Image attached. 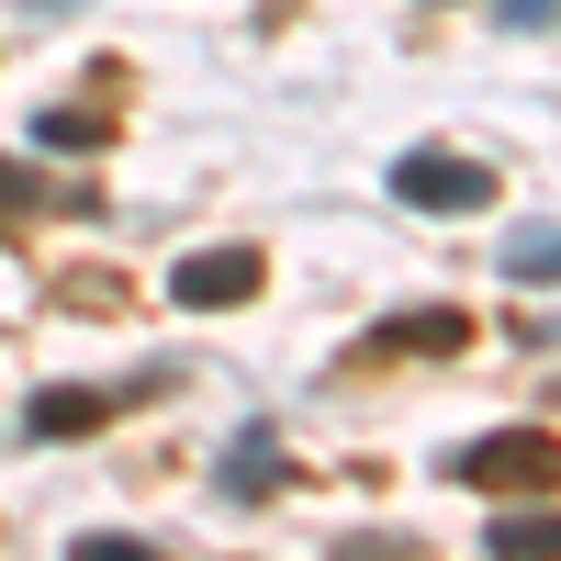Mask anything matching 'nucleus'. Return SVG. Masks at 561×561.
Here are the masks:
<instances>
[{
  "instance_id": "7ed1b4c3",
  "label": "nucleus",
  "mask_w": 561,
  "mask_h": 561,
  "mask_svg": "<svg viewBox=\"0 0 561 561\" xmlns=\"http://www.w3.org/2000/svg\"><path fill=\"white\" fill-rule=\"evenodd\" d=\"M248 293H259V248H192L169 270V304H192V314H225Z\"/></svg>"
},
{
  "instance_id": "20e7f679",
  "label": "nucleus",
  "mask_w": 561,
  "mask_h": 561,
  "mask_svg": "<svg viewBox=\"0 0 561 561\" xmlns=\"http://www.w3.org/2000/svg\"><path fill=\"white\" fill-rule=\"evenodd\" d=\"M135 393H158V382H124V393H34L23 427H34V438H90V427H102V415H124Z\"/></svg>"
},
{
  "instance_id": "1a4fd4ad",
  "label": "nucleus",
  "mask_w": 561,
  "mask_h": 561,
  "mask_svg": "<svg viewBox=\"0 0 561 561\" xmlns=\"http://www.w3.org/2000/svg\"><path fill=\"white\" fill-rule=\"evenodd\" d=\"M382 348H460V314H393Z\"/></svg>"
},
{
  "instance_id": "6e6552de",
  "label": "nucleus",
  "mask_w": 561,
  "mask_h": 561,
  "mask_svg": "<svg viewBox=\"0 0 561 561\" xmlns=\"http://www.w3.org/2000/svg\"><path fill=\"white\" fill-rule=\"evenodd\" d=\"M34 147H45V158H90V147H102V124L68 113V102H45V113H34Z\"/></svg>"
},
{
  "instance_id": "9b49d317",
  "label": "nucleus",
  "mask_w": 561,
  "mask_h": 561,
  "mask_svg": "<svg viewBox=\"0 0 561 561\" xmlns=\"http://www.w3.org/2000/svg\"><path fill=\"white\" fill-rule=\"evenodd\" d=\"M505 34H561V0H494Z\"/></svg>"
},
{
  "instance_id": "f03ea898",
  "label": "nucleus",
  "mask_w": 561,
  "mask_h": 561,
  "mask_svg": "<svg viewBox=\"0 0 561 561\" xmlns=\"http://www.w3.org/2000/svg\"><path fill=\"white\" fill-rule=\"evenodd\" d=\"M449 472H460V483H483V494H539V483L561 472V449H550L539 427H505V438H472Z\"/></svg>"
},
{
  "instance_id": "39448f33",
  "label": "nucleus",
  "mask_w": 561,
  "mask_h": 561,
  "mask_svg": "<svg viewBox=\"0 0 561 561\" xmlns=\"http://www.w3.org/2000/svg\"><path fill=\"white\" fill-rule=\"evenodd\" d=\"M494 561H561V505H505V517L483 528Z\"/></svg>"
},
{
  "instance_id": "9d476101",
  "label": "nucleus",
  "mask_w": 561,
  "mask_h": 561,
  "mask_svg": "<svg viewBox=\"0 0 561 561\" xmlns=\"http://www.w3.org/2000/svg\"><path fill=\"white\" fill-rule=\"evenodd\" d=\"M68 561H158V550L124 539V528H90V539H68Z\"/></svg>"
},
{
  "instance_id": "423d86ee",
  "label": "nucleus",
  "mask_w": 561,
  "mask_h": 561,
  "mask_svg": "<svg viewBox=\"0 0 561 561\" xmlns=\"http://www.w3.org/2000/svg\"><path fill=\"white\" fill-rule=\"evenodd\" d=\"M225 494H280V438L248 427L237 449H225Z\"/></svg>"
},
{
  "instance_id": "f257e3e1",
  "label": "nucleus",
  "mask_w": 561,
  "mask_h": 561,
  "mask_svg": "<svg viewBox=\"0 0 561 561\" xmlns=\"http://www.w3.org/2000/svg\"><path fill=\"white\" fill-rule=\"evenodd\" d=\"M393 203H415V214H483L494 203V169L483 158H449V147H404L393 158Z\"/></svg>"
},
{
  "instance_id": "0eeeda50",
  "label": "nucleus",
  "mask_w": 561,
  "mask_h": 561,
  "mask_svg": "<svg viewBox=\"0 0 561 561\" xmlns=\"http://www.w3.org/2000/svg\"><path fill=\"white\" fill-rule=\"evenodd\" d=\"M505 280H561V225H517L505 237Z\"/></svg>"
},
{
  "instance_id": "f8f14e48",
  "label": "nucleus",
  "mask_w": 561,
  "mask_h": 561,
  "mask_svg": "<svg viewBox=\"0 0 561 561\" xmlns=\"http://www.w3.org/2000/svg\"><path fill=\"white\" fill-rule=\"evenodd\" d=\"M34 203H45V192H34V169H23V158H0V214H34Z\"/></svg>"
}]
</instances>
